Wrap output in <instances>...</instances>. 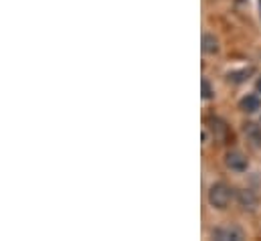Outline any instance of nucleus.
I'll return each instance as SVG.
<instances>
[{"instance_id":"nucleus-1","label":"nucleus","mask_w":261,"mask_h":241,"mask_svg":"<svg viewBox=\"0 0 261 241\" xmlns=\"http://www.w3.org/2000/svg\"><path fill=\"white\" fill-rule=\"evenodd\" d=\"M233 197H235V193H233V189H231L227 183H215V185H211L209 195H207L209 205H211L213 209H219V211L227 209V207L231 205Z\"/></svg>"},{"instance_id":"nucleus-4","label":"nucleus","mask_w":261,"mask_h":241,"mask_svg":"<svg viewBox=\"0 0 261 241\" xmlns=\"http://www.w3.org/2000/svg\"><path fill=\"white\" fill-rule=\"evenodd\" d=\"M237 201H239L241 209H243V211H249V213H253V211L257 209V205H259V197H257L255 191H251V189H241V191L237 193Z\"/></svg>"},{"instance_id":"nucleus-5","label":"nucleus","mask_w":261,"mask_h":241,"mask_svg":"<svg viewBox=\"0 0 261 241\" xmlns=\"http://www.w3.org/2000/svg\"><path fill=\"white\" fill-rule=\"evenodd\" d=\"M243 134H245V138H247V142H249L251 148L261 150V126L259 124H255V122H245V124H243Z\"/></svg>"},{"instance_id":"nucleus-10","label":"nucleus","mask_w":261,"mask_h":241,"mask_svg":"<svg viewBox=\"0 0 261 241\" xmlns=\"http://www.w3.org/2000/svg\"><path fill=\"white\" fill-rule=\"evenodd\" d=\"M249 73H251V69H243L239 73H229V81H243Z\"/></svg>"},{"instance_id":"nucleus-3","label":"nucleus","mask_w":261,"mask_h":241,"mask_svg":"<svg viewBox=\"0 0 261 241\" xmlns=\"http://www.w3.org/2000/svg\"><path fill=\"white\" fill-rule=\"evenodd\" d=\"M225 164H227V168L233 170V173H245V170L249 168V158H247L243 152H239V150H231V152H227V156H225Z\"/></svg>"},{"instance_id":"nucleus-2","label":"nucleus","mask_w":261,"mask_h":241,"mask_svg":"<svg viewBox=\"0 0 261 241\" xmlns=\"http://www.w3.org/2000/svg\"><path fill=\"white\" fill-rule=\"evenodd\" d=\"M211 237L217 241H243L245 231L237 225H221V227L211 231Z\"/></svg>"},{"instance_id":"nucleus-6","label":"nucleus","mask_w":261,"mask_h":241,"mask_svg":"<svg viewBox=\"0 0 261 241\" xmlns=\"http://www.w3.org/2000/svg\"><path fill=\"white\" fill-rule=\"evenodd\" d=\"M239 108H241L245 114H257L261 110V97L257 93H247V95L239 101Z\"/></svg>"},{"instance_id":"nucleus-11","label":"nucleus","mask_w":261,"mask_h":241,"mask_svg":"<svg viewBox=\"0 0 261 241\" xmlns=\"http://www.w3.org/2000/svg\"><path fill=\"white\" fill-rule=\"evenodd\" d=\"M255 87H257V93H261V75L257 77V83H255Z\"/></svg>"},{"instance_id":"nucleus-8","label":"nucleus","mask_w":261,"mask_h":241,"mask_svg":"<svg viewBox=\"0 0 261 241\" xmlns=\"http://www.w3.org/2000/svg\"><path fill=\"white\" fill-rule=\"evenodd\" d=\"M211 124H213V126H211L213 136H215L217 140H227V136H229V128H227L221 120H217V118H215V120H211Z\"/></svg>"},{"instance_id":"nucleus-9","label":"nucleus","mask_w":261,"mask_h":241,"mask_svg":"<svg viewBox=\"0 0 261 241\" xmlns=\"http://www.w3.org/2000/svg\"><path fill=\"white\" fill-rule=\"evenodd\" d=\"M201 87H203V97H205V99H211L215 91H213V87H211L209 79H203V81H201Z\"/></svg>"},{"instance_id":"nucleus-7","label":"nucleus","mask_w":261,"mask_h":241,"mask_svg":"<svg viewBox=\"0 0 261 241\" xmlns=\"http://www.w3.org/2000/svg\"><path fill=\"white\" fill-rule=\"evenodd\" d=\"M203 51L207 55H217L219 53V39L215 35H203Z\"/></svg>"}]
</instances>
